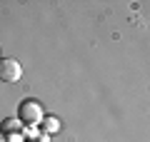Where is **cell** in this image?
Segmentation results:
<instances>
[{
    "mask_svg": "<svg viewBox=\"0 0 150 142\" xmlns=\"http://www.w3.org/2000/svg\"><path fill=\"white\" fill-rule=\"evenodd\" d=\"M20 125L23 122L18 120V117H8V120H3V125H0V132H3V135H13V132L20 130Z\"/></svg>",
    "mask_w": 150,
    "mask_h": 142,
    "instance_id": "4",
    "label": "cell"
},
{
    "mask_svg": "<svg viewBox=\"0 0 150 142\" xmlns=\"http://www.w3.org/2000/svg\"><path fill=\"white\" fill-rule=\"evenodd\" d=\"M23 77V65L15 58H0V80L3 82H18Z\"/></svg>",
    "mask_w": 150,
    "mask_h": 142,
    "instance_id": "2",
    "label": "cell"
},
{
    "mask_svg": "<svg viewBox=\"0 0 150 142\" xmlns=\"http://www.w3.org/2000/svg\"><path fill=\"white\" fill-rule=\"evenodd\" d=\"M0 142H5V135H3V132H0Z\"/></svg>",
    "mask_w": 150,
    "mask_h": 142,
    "instance_id": "5",
    "label": "cell"
},
{
    "mask_svg": "<svg viewBox=\"0 0 150 142\" xmlns=\"http://www.w3.org/2000/svg\"><path fill=\"white\" fill-rule=\"evenodd\" d=\"M45 117V110L38 100H23L18 107V120L25 122V125H40Z\"/></svg>",
    "mask_w": 150,
    "mask_h": 142,
    "instance_id": "1",
    "label": "cell"
},
{
    "mask_svg": "<svg viewBox=\"0 0 150 142\" xmlns=\"http://www.w3.org/2000/svg\"><path fill=\"white\" fill-rule=\"evenodd\" d=\"M40 125H43V130L48 132V135H55V132L60 130V120H58V117H55V115H45Z\"/></svg>",
    "mask_w": 150,
    "mask_h": 142,
    "instance_id": "3",
    "label": "cell"
}]
</instances>
